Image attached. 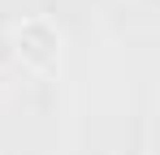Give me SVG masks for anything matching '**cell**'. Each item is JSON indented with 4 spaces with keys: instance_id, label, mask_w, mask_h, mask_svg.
<instances>
[{
    "instance_id": "1",
    "label": "cell",
    "mask_w": 160,
    "mask_h": 155,
    "mask_svg": "<svg viewBox=\"0 0 160 155\" xmlns=\"http://www.w3.org/2000/svg\"><path fill=\"white\" fill-rule=\"evenodd\" d=\"M18 43V60L35 69V73H56L61 65V30H56L48 17H26L13 35Z\"/></svg>"
}]
</instances>
